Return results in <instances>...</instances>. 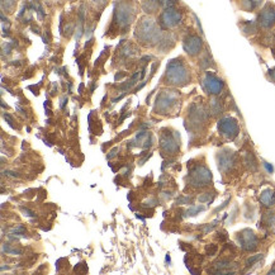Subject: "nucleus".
Segmentation results:
<instances>
[{
    "label": "nucleus",
    "mask_w": 275,
    "mask_h": 275,
    "mask_svg": "<svg viewBox=\"0 0 275 275\" xmlns=\"http://www.w3.org/2000/svg\"><path fill=\"white\" fill-rule=\"evenodd\" d=\"M218 130L221 131L223 136L228 137V138H234L237 135V132H239V127H237L236 122L232 118H226L219 122Z\"/></svg>",
    "instance_id": "obj_1"
},
{
    "label": "nucleus",
    "mask_w": 275,
    "mask_h": 275,
    "mask_svg": "<svg viewBox=\"0 0 275 275\" xmlns=\"http://www.w3.org/2000/svg\"><path fill=\"white\" fill-rule=\"evenodd\" d=\"M210 180V172L206 168H197L192 174V183L193 185L203 186L207 185L208 181Z\"/></svg>",
    "instance_id": "obj_2"
},
{
    "label": "nucleus",
    "mask_w": 275,
    "mask_h": 275,
    "mask_svg": "<svg viewBox=\"0 0 275 275\" xmlns=\"http://www.w3.org/2000/svg\"><path fill=\"white\" fill-rule=\"evenodd\" d=\"M203 85L204 88H206V90L209 92L210 94H218L222 90V88H223V83H222L221 80H218L217 77H214L213 75L209 74L206 76Z\"/></svg>",
    "instance_id": "obj_3"
},
{
    "label": "nucleus",
    "mask_w": 275,
    "mask_h": 275,
    "mask_svg": "<svg viewBox=\"0 0 275 275\" xmlns=\"http://www.w3.org/2000/svg\"><path fill=\"white\" fill-rule=\"evenodd\" d=\"M180 21V14L176 13V10H168V12L164 13L163 15V22L168 27H172Z\"/></svg>",
    "instance_id": "obj_4"
},
{
    "label": "nucleus",
    "mask_w": 275,
    "mask_h": 275,
    "mask_svg": "<svg viewBox=\"0 0 275 275\" xmlns=\"http://www.w3.org/2000/svg\"><path fill=\"white\" fill-rule=\"evenodd\" d=\"M190 44L189 46H185V50L188 51L189 53H192V55H195V53H198V51L201 50V39L197 38V37H192V38L189 39Z\"/></svg>",
    "instance_id": "obj_5"
},
{
    "label": "nucleus",
    "mask_w": 275,
    "mask_h": 275,
    "mask_svg": "<svg viewBox=\"0 0 275 275\" xmlns=\"http://www.w3.org/2000/svg\"><path fill=\"white\" fill-rule=\"evenodd\" d=\"M261 24L264 27H270L275 23V13H270L269 10H265V12L261 14Z\"/></svg>",
    "instance_id": "obj_6"
},
{
    "label": "nucleus",
    "mask_w": 275,
    "mask_h": 275,
    "mask_svg": "<svg viewBox=\"0 0 275 275\" xmlns=\"http://www.w3.org/2000/svg\"><path fill=\"white\" fill-rule=\"evenodd\" d=\"M261 202H263L265 206H268V207H269V206H273V203L275 202V195L273 194L270 190H268V192H265L263 195H261Z\"/></svg>",
    "instance_id": "obj_7"
}]
</instances>
